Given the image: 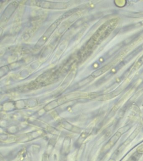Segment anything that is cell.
<instances>
[{
	"mask_svg": "<svg viewBox=\"0 0 143 161\" xmlns=\"http://www.w3.org/2000/svg\"><path fill=\"white\" fill-rule=\"evenodd\" d=\"M137 151L139 153H143V144L140 146V147L138 148Z\"/></svg>",
	"mask_w": 143,
	"mask_h": 161,
	"instance_id": "6da1fadb",
	"label": "cell"
}]
</instances>
